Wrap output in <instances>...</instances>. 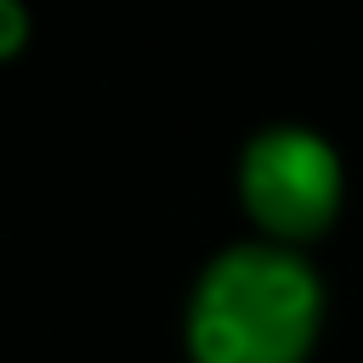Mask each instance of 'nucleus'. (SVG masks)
I'll return each instance as SVG.
<instances>
[{
	"label": "nucleus",
	"mask_w": 363,
	"mask_h": 363,
	"mask_svg": "<svg viewBox=\"0 0 363 363\" xmlns=\"http://www.w3.org/2000/svg\"><path fill=\"white\" fill-rule=\"evenodd\" d=\"M238 199L272 244L295 250L340 216V159L306 125H267L238 153Z\"/></svg>",
	"instance_id": "obj_2"
},
{
	"label": "nucleus",
	"mask_w": 363,
	"mask_h": 363,
	"mask_svg": "<svg viewBox=\"0 0 363 363\" xmlns=\"http://www.w3.org/2000/svg\"><path fill=\"white\" fill-rule=\"evenodd\" d=\"M28 40V11L17 0H0V57H17Z\"/></svg>",
	"instance_id": "obj_3"
},
{
	"label": "nucleus",
	"mask_w": 363,
	"mask_h": 363,
	"mask_svg": "<svg viewBox=\"0 0 363 363\" xmlns=\"http://www.w3.org/2000/svg\"><path fill=\"white\" fill-rule=\"evenodd\" d=\"M323 323V284L301 250L227 244L187 295L193 363H306Z\"/></svg>",
	"instance_id": "obj_1"
}]
</instances>
